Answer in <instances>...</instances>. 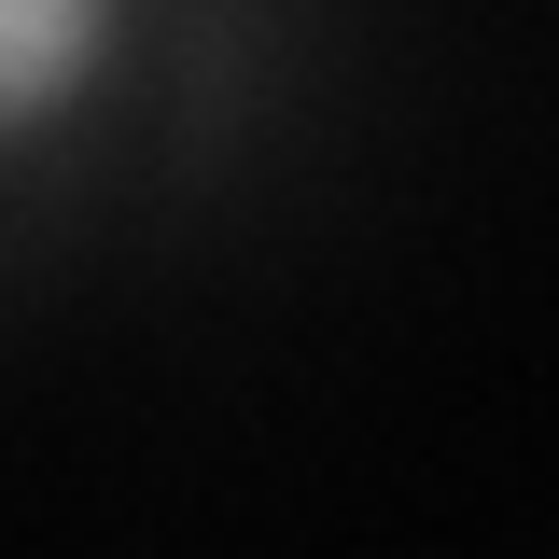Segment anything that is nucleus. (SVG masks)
Masks as SVG:
<instances>
[{
    "label": "nucleus",
    "instance_id": "1",
    "mask_svg": "<svg viewBox=\"0 0 559 559\" xmlns=\"http://www.w3.org/2000/svg\"><path fill=\"white\" fill-rule=\"evenodd\" d=\"M112 43V0H0V140L43 127Z\"/></svg>",
    "mask_w": 559,
    "mask_h": 559
}]
</instances>
